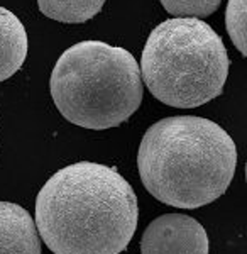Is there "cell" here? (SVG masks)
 Masks as SVG:
<instances>
[{
  "instance_id": "cell-1",
  "label": "cell",
  "mask_w": 247,
  "mask_h": 254,
  "mask_svg": "<svg viewBox=\"0 0 247 254\" xmlns=\"http://www.w3.org/2000/svg\"><path fill=\"white\" fill-rule=\"evenodd\" d=\"M137 219L139 203L130 183L100 163L64 166L36 198V229L55 254H121Z\"/></svg>"
},
{
  "instance_id": "cell-2",
  "label": "cell",
  "mask_w": 247,
  "mask_h": 254,
  "mask_svg": "<svg viewBox=\"0 0 247 254\" xmlns=\"http://www.w3.org/2000/svg\"><path fill=\"white\" fill-rule=\"evenodd\" d=\"M237 166V147L217 122L175 116L152 124L137 153L142 185L161 203L198 208L227 191Z\"/></svg>"
},
{
  "instance_id": "cell-3",
  "label": "cell",
  "mask_w": 247,
  "mask_h": 254,
  "mask_svg": "<svg viewBox=\"0 0 247 254\" xmlns=\"http://www.w3.org/2000/svg\"><path fill=\"white\" fill-rule=\"evenodd\" d=\"M49 88L61 116L93 130L121 126L142 102L137 61L127 49L104 41L68 48L53 68Z\"/></svg>"
},
{
  "instance_id": "cell-4",
  "label": "cell",
  "mask_w": 247,
  "mask_h": 254,
  "mask_svg": "<svg viewBox=\"0 0 247 254\" xmlns=\"http://www.w3.org/2000/svg\"><path fill=\"white\" fill-rule=\"evenodd\" d=\"M229 64L224 41L207 22L175 17L151 31L141 56V78L159 102L193 109L224 92Z\"/></svg>"
},
{
  "instance_id": "cell-5",
  "label": "cell",
  "mask_w": 247,
  "mask_h": 254,
  "mask_svg": "<svg viewBox=\"0 0 247 254\" xmlns=\"http://www.w3.org/2000/svg\"><path fill=\"white\" fill-rule=\"evenodd\" d=\"M141 254H208L207 231L190 215H161L144 231Z\"/></svg>"
},
{
  "instance_id": "cell-6",
  "label": "cell",
  "mask_w": 247,
  "mask_h": 254,
  "mask_svg": "<svg viewBox=\"0 0 247 254\" xmlns=\"http://www.w3.org/2000/svg\"><path fill=\"white\" fill-rule=\"evenodd\" d=\"M0 254H41L34 219L17 203L0 202Z\"/></svg>"
},
{
  "instance_id": "cell-7",
  "label": "cell",
  "mask_w": 247,
  "mask_h": 254,
  "mask_svg": "<svg viewBox=\"0 0 247 254\" xmlns=\"http://www.w3.org/2000/svg\"><path fill=\"white\" fill-rule=\"evenodd\" d=\"M27 56V32L15 14L0 7V81L10 78Z\"/></svg>"
},
{
  "instance_id": "cell-8",
  "label": "cell",
  "mask_w": 247,
  "mask_h": 254,
  "mask_svg": "<svg viewBox=\"0 0 247 254\" xmlns=\"http://www.w3.org/2000/svg\"><path fill=\"white\" fill-rule=\"evenodd\" d=\"M105 0H38L39 10L46 17L66 24H81L102 10Z\"/></svg>"
},
{
  "instance_id": "cell-9",
  "label": "cell",
  "mask_w": 247,
  "mask_h": 254,
  "mask_svg": "<svg viewBox=\"0 0 247 254\" xmlns=\"http://www.w3.org/2000/svg\"><path fill=\"white\" fill-rule=\"evenodd\" d=\"M246 2L247 0H229L225 10V26L232 39L234 46L241 51L242 56H247L246 44Z\"/></svg>"
},
{
  "instance_id": "cell-10",
  "label": "cell",
  "mask_w": 247,
  "mask_h": 254,
  "mask_svg": "<svg viewBox=\"0 0 247 254\" xmlns=\"http://www.w3.org/2000/svg\"><path fill=\"white\" fill-rule=\"evenodd\" d=\"M175 17H208L220 7L222 0H159Z\"/></svg>"
}]
</instances>
